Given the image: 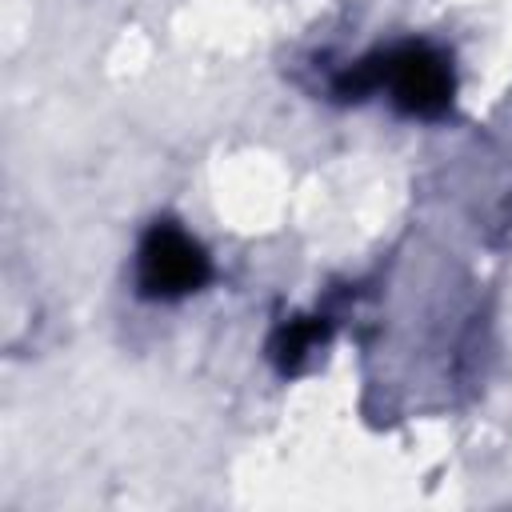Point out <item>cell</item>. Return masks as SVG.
I'll list each match as a JSON object with an SVG mask.
<instances>
[{"label":"cell","instance_id":"cell-1","mask_svg":"<svg viewBox=\"0 0 512 512\" xmlns=\"http://www.w3.org/2000/svg\"><path fill=\"white\" fill-rule=\"evenodd\" d=\"M204 276H208V260L180 228H172V224L152 228V236L144 240V252H140V284L148 292L176 296V292L200 288Z\"/></svg>","mask_w":512,"mask_h":512},{"label":"cell","instance_id":"cell-2","mask_svg":"<svg viewBox=\"0 0 512 512\" xmlns=\"http://www.w3.org/2000/svg\"><path fill=\"white\" fill-rule=\"evenodd\" d=\"M380 76H388V84H392L400 108L420 112V116L440 112V108L448 104V92H452L448 68H444L436 56L420 52V48H408V52L392 56Z\"/></svg>","mask_w":512,"mask_h":512},{"label":"cell","instance_id":"cell-3","mask_svg":"<svg viewBox=\"0 0 512 512\" xmlns=\"http://www.w3.org/2000/svg\"><path fill=\"white\" fill-rule=\"evenodd\" d=\"M316 336H320V328H316V324H292V328L280 336V360L296 364V360L316 344Z\"/></svg>","mask_w":512,"mask_h":512}]
</instances>
